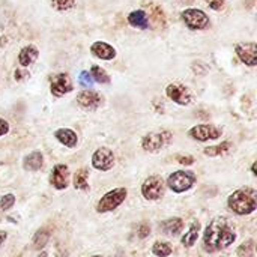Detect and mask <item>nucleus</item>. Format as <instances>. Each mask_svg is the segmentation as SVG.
I'll list each match as a JSON object with an SVG mask.
<instances>
[{"mask_svg":"<svg viewBox=\"0 0 257 257\" xmlns=\"http://www.w3.org/2000/svg\"><path fill=\"white\" fill-rule=\"evenodd\" d=\"M227 205L238 215L253 214L257 208L256 191L253 188H241V190H236L227 199Z\"/></svg>","mask_w":257,"mask_h":257,"instance_id":"nucleus-2","label":"nucleus"},{"mask_svg":"<svg viewBox=\"0 0 257 257\" xmlns=\"http://www.w3.org/2000/svg\"><path fill=\"white\" fill-rule=\"evenodd\" d=\"M235 51L242 63L247 66H256L257 65V44L256 42H245V44H236Z\"/></svg>","mask_w":257,"mask_h":257,"instance_id":"nucleus-11","label":"nucleus"},{"mask_svg":"<svg viewBox=\"0 0 257 257\" xmlns=\"http://www.w3.org/2000/svg\"><path fill=\"white\" fill-rule=\"evenodd\" d=\"M8 239V233L5 230H0V247L3 245V242Z\"/></svg>","mask_w":257,"mask_h":257,"instance_id":"nucleus-37","label":"nucleus"},{"mask_svg":"<svg viewBox=\"0 0 257 257\" xmlns=\"http://www.w3.org/2000/svg\"><path fill=\"white\" fill-rule=\"evenodd\" d=\"M77 102L84 110H96L102 104V96L93 90H83L77 95Z\"/></svg>","mask_w":257,"mask_h":257,"instance_id":"nucleus-14","label":"nucleus"},{"mask_svg":"<svg viewBox=\"0 0 257 257\" xmlns=\"http://www.w3.org/2000/svg\"><path fill=\"white\" fill-rule=\"evenodd\" d=\"M42 166H44V155L39 151L30 152L29 155L24 157V161H23L24 170H27V172H38V170L42 169Z\"/></svg>","mask_w":257,"mask_h":257,"instance_id":"nucleus-16","label":"nucleus"},{"mask_svg":"<svg viewBox=\"0 0 257 257\" xmlns=\"http://www.w3.org/2000/svg\"><path fill=\"white\" fill-rule=\"evenodd\" d=\"M149 23L154 21V23H158V24H164L166 23V18H164V14H163V9L158 8V6H152V11H149Z\"/></svg>","mask_w":257,"mask_h":257,"instance_id":"nucleus-28","label":"nucleus"},{"mask_svg":"<svg viewBox=\"0 0 257 257\" xmlns=\"http://www.w3.org/2000/svg\"><path fill=\"white\" fill-rule=\"evenodd\" d=\"M78 80H80V84L84 86V87H90L93 84V78H92L89 71H81L80 75H78Z\"/></svg>","mask_w":257,"mask_h":257,"instance_id":"nucleus-31","label":"nucleus"},{"mask_svg":"<svg viewBox=\"0 0 257 257\" xmlns=\"http://www.w3.org/2000/svg\"><path fill=\"white\" fill-rule=\"evenodd\" d=\"M205 3H206L211 9H214V11H220V9L224 6L226 0H205Z\"/></svg>","mask_w":257,"mask_h":257,"instance_id":"nucleus-33","label":"nucleus"},{"mask_svg":"<svg viewBox=\"0 0 257 257\" xmlns=\"http://www.w3.org/2000/svg\"><path fill=\"white\" fill-rule=\"evenodd\" d=\"M51 6L56 9V11H68L71 8L75 6V0H51Z\"/></svg>","mask_w":257,"mask_h":257,"instance_id":"nucleus-29","label":"nucleus"},{"mask_svg":"<svg viewBox=\"0 0 257 257\" xmlns=\"http://www.w3.org/2000/svg\"><path fill=\"white\" fill-rule=\"evenodd\" d=\"M87 178H89L87 169H80V170H77V173H75V176H74V187H75V190H87V188H89Z\"/></svg>","mask_w":257,"mask_h":257,"instance_id":"nucleus-23","label":"nucleus"},{"mask_svg":"<svg viewBox=\"0 0 257 257\" xmlns=\"http://www.w3.org/2000/svg\"><path fill=\"white\" fill-rule=\"evenodd\" d=\"M142 194L146 200H158L164 196V181L161 176H149L142 185Z\"/></svg>","mask_w":257,"mask_h":257,"instance_id":"nucleus-7","label":"nucleus"},{"mask_svg":"<svg viewBox=\"0 0 257 257\" xmlns=\"http://www.w3.org/2000/svg\"><path fill=\"white\" fill-rule=\"evenodd\" d=\"M126 196H128L126 188H114V190L108 191L107 194H104V196L101 197V200H99L98 205H96V211H98L99 214L114 211L117 206H120V205L125 202Z\"/></svg>","mask_w":257,"mask_h":257,"instance_id":"nucleus-4","label":"nucleus"},{"mask_svg":"<svg viewBox=\"0 0 257 257\" xmlns=\"http://www.w3.org/2000/svg\"><path fill=\"white\" fill-rule=\"evenodd\" d=\"M190 137L197 142H208V140H217L223 136V130L215 125H196L190 130Z\"/></svg>","mask_w":257,"mask_h":257,"instance_id":"nucleus-8","label":"nucleus"},{"mask_svg":"<svg viewBox=\"0 0 257 257\" xmlns=\"http://www.w3.org/2000/svg\"><path fill=\"white\" fill-rule=\"evenodd\" d=\"M128 23L136 27V29H148L151 26L149 23V18H148V12L143 11V9H137V11H133L130 15H128Z\"/></svg>","mask_w":257,"mask_h":257,"instance_id":"nucleus-19","label":"nucleus"},{"mask_svg":"<svg viewBox=\"0 0 257 257\" xmlns=\"http://www.w3.org/2000/svg\"><path fill=\"white\" fill-rule=\"evenodd\" d=\"M38 54H39V51H38V48H36L35 45H27V47H24V48L20 51V54H18V62H20L21 66L27 68V66H30L32 63L36 62Z\"/></svg>","mask_w":257,"mask_h":257,"instance_id":"nucleus-20","label":"nucleus"},{"mask_svg":"<svg viewBox=\"0 0 257 257\" xmlns=\"http://www.w3.org/2000/svg\"><path fill=\"white\" fill-rule=\"evenodd\" d=\"M152 253L158 257H167L173 253V248L169 242H164V241H157L152 247Z\"/></svg>","mask_w":257,"mask_h":257,"instance_id":"nucleus-26","label":"nucleus"},{"mask_svg":"<svg viewBox=\"0 0 257 257\" xmlns=\"http://www.w3.org/2000/svg\"><path fill=\"white\" fill-rule=\"evenodd\" d=\"M90 51L93 56H96L98 59H102V60H111L116 57V50L114 47H111L110 44L107 42H102V41H96L92 44L90 47Z\"/></svg>","mask_w":257,"mask_h":257,"instance_id":"nucleus-15","label":"nucleus"},{"mask_svg":"<svg viewBox=\"0 0 257 257\" xmlns=\"http://www.w3.org/2000/svg\"><path fill=\"white\" fill-rule=\"evenodd\" d=\"M90 75L96 83H102V84H108L110 83V75L105 72V69H102L98 65H93L90 68Z\"/></svg>","mask_w":257,"mask_h":257,"instance_id":"nucleus-25","label":"nucleus"},{"mask_svg":"<svg viewBox=\"0 0 257 257\" xmlns=\"http://www.w3.org/2000/svg\"><path fill=\"white\" fill-rule=\"evenodd\" d=\"M50 90L54 96L60 98L65 96L66 93H69L72 90V81L69 78L68 74H57L51 78V84H50Z\"/></svg>","mask_w":257,"mask_h":257,"instance_id":"nucleus-12","label":"nucleus"},{"mask_svg":"<svg viewBox=\"0 0 257 257\" xmlns=\"http://www.w3.org/2000/svg\"><path fill=\"white\" fill-rule=\"evenodd\" d=\"M9 133V123L5 119H0V137Z\"/></svg>","mask_w":257,"mask_h":257,"instance_id":"nucleus-36","label":"nucleus"},{"mask_svg":"<svg viewBox=\"0 0 257 257\" xmlns=\"http://www.w3.org/2000/svg\"><path fill=\"white\" fill-rule=\"evenodd\" d=\"M92 166L93 169L99 170V172H107L114 166V155L113 151L108 148H99L95 151V154L92 155Z\"/></svg>","mask_w":257,"mask_h":257,"instance_id":"nucleus-9","label":"nucleus"},{"mask_svg":"<svg viewBox=\"0 0 257 257\" xmlns=\"http://www.w3.org/2000/svg\"><path fill=\"white\" fill-rule=\"evenodd\" d=\"M200 223L199 221H194L191 226H190V229H188V232L182 236V244H184V247H187V248H191V247H194V244L197 242V239H199V233H200Z\"/></svg>","mask_w":257,"mask_h":257,"instance_id":"nucleus-21","label":"nucleus"},{"mask_svg":"<svg viewBox=\"0 0 257 257\" xmlns=\"http://www.w3.org/2000/svg\"><path fill=\"white\" fill-rule=\"evenodd\" d=\"M27 77H29V72L24 71V69H17L15 74H14V78H15L17 81H23V80L27 78Z\"/></svg>","mask_w":257,"mask_h":257,"instance_id":"nucleus-35","label":"nucleus"},{"mask_svg":"<svg viewBox=\"0 0 257 257\" xmlns=\"http://www.w3.org/2000/svg\"><path fill=\"white\" fill-rule=\"evenodd\" d=\"M172 140V133L170 131H157V133H149L143 137L142 146L148 152H160L163 148H166Z\"/></svg>","mask_w":257,"mask_h":257,"instance_id":"nucleus-5","label":"nucleus"},{"mask_svg":"<svg viewBox=\"0 0 257 257\" xmlns=\"http://www.w3.org/2000/svg\"><path fill=\"white\" fill-rule=\"evenodd\" d=\"M176 160L179 161V164H182V166H191L193 163H194V158L193 157H190V155H178L176 157Z\"/></svg>","mask_w":257,"mask_h":257,"instance_id":"nucleus-34","label":"nucleus"},{"mask_svg":"<svg viewBox=\"0 0 257 257\" xmlns=\"http://www.w3.org/2000/svg\"><path fill=\"white\" fill-rule=\"evenodd\" d=\"M48 239H50V232L47 229H39L33 236V248H36V250L44 248L47 245Z\"/></svg>","mask_w":257,"mask_h":257,"instance_id":"nucleus-24","label":"nucleus"},{"mask_svg":"<svg viewBox=\"0 0 257 257\" xmlns=\"http://www.w3.org/2000/svg\"><path fill=\"white\" fill-rule=\"evenodd\" d=\"M197 176L193 172H187V170H178L175 173H172L167 178V187L173 191V193H185L190 188H193V185L196 184Z\"/></svg>","mask_w":257,"mask_h":257,"instance_id":"nucleus-3","label":"nucleus"},{"mask_svg":"<svg viewBox=\"0 0 257 257\" xmlns=\"http://www.w3.org/2000/svg\"><path fill=\"white\" fill-rule=\"evenodd\" d=\"M92 257H102V256H99V254H95V256H92Z\"/></svg>","mask_w":257,"mask_h":257,"instance_id":"nucleus-41","label":"nucleus"},{"mask_svg":"<svg viewBox=\"0 0 257 257\" xmlns=\"http://www.w3.org/2000/svg\"><path fill=\"white\" fill-rule=\"evenodd\" d=\"M251 172H253V175H257V173H256V163H254V164L251 166Z\"/></svg>","mask_w":257,"mask_h":257,"instance_id":"nucleus-38","label":"nucleus"},{"mask_svg":"<svg viewBox=\"0 0 257 257\" xmlns=\"http://www.w3.org/2000/svg\"><path fill=\"white\" fill-rule=\"evenodd\" d=\"M149 233H151V227H149V224L148 223H142L139 227H137V236L139 238H146V236H149Z\"/></svg>","mask_w":257,"mask_h":257,"instance_id":"nucleus-32","label":"nucleus"},{"mask_svg":"<svg viewBox=\"0 0 257 257\" xmlns=\"http://www.w3.org/2000/svg\"><path fill=\"white\" fill-rule=\"evenodd\" d=\"M232 148V143L230 142H224L218 146H209V148H205L203 154L206 157H221L224 154H227Z\"/></svg>","mask_w":257,"mask_h":257,"instance_id":"nucleus-22","label":"nucleus"},{"mask_svg":"<svg viewBox=\"0 0 257 257\" xmlns=\"http://www.w3.org/2000/svg\"><path fill=\"white\" fill-rule=\"evenodd\" d=\"M160 229L164 235H169V236H175V235H179L184 229V221L182 218L179 217H175V218H169V220H164L161 224H160Z\"/></svg>","mask_w":257,"mask_h":257,"instance_id":"nucleus-17","label":"nucleus"},{"mask_svg":"<svg viewBox=\"0 0 257 257\" xmlns=\"http://www.w3.org/2000/svg\"><path fill=\"white\" fill-rule=\"evenodd\" d=\"M15 205V196L14 194H5L0 199V209L2 211H8Z\"/></svg>","mask_w":257,"mask_h":257,"instance_id":"nucleus-30","label":"nucleus"},{"mask_svg":"<svg viewBox=\"0 0 257 257\" xmlns=\"http://www.w3.org/2000/svg\"><path fill=\"white\" fill-rule=\"evenodd\" d=\"M69 182V169L66 164H57L54 166L51 175H50V184L56 190H65Z\"/></svg>","mask_w":257,"mask_h":257,"instance_id":"nucleus-13","label":"nucleus"},{"mask_svg":"<svg viewBox=\"0 0 257 257\" xmlns=\"http://www.w3.org/2000/svg\"><path fill=\"white\" fill-rule=\"evenodd\" d=\"M254 248H256L254 241L248 239L239 245V248L236 250V254L239 257H254Z\"/></svg>","mask_w":257,"mask_h":257,"instance_id":"nucleus-27","label":"nucleus"},{"mask_svg":"<svg viewBox=\"0 0 257 257\" xmlns=\"http://www.w3.org/2000/svg\"><path fill=\"white\" fill-rule=\"evenodd\" d=\"M181 3H193L194 0H179Z\"/></svg>","mask_w":257,"mask_h":257,"instance_id":"nucleus-39","label":"nucleus"},{"mask_svg":"<svg viewBox=\"0 0 257 257\" xmlns=\"http://www.w3.org/2000/svg\"><path fill=\"white\" fill-rule=\"evenodd\" d=\"M54 137H56L63 146H66V148H69V149L75 148L77 143H78L77 134H75L72 130H69V128H60V130H57V131L54 133Z\"/></svg>","mask_w":257,"mask_h":257,"instance_id":"nucleus-18","label":"nucleus"},{"mask_svg":"<svg viewBox=\"0 0 257 257\" xmlns=\"http://www.w3.org/2000/svg\"><path fill=\"white\" fill-rule=\"evenodd\" d=\"M181 18L191 30H203L209 26V17L202 9H196V8L185 9L181 14Z\"/></svg>","mask_w":257,"mask_h":257,"instance_id":"nucleus-6","label":"nucleus"},{"mask_svg":"<svg viewBox=\"0 0 257 257\" xmlns=\"http://www.w3.org/2000/svg\"><path fill=\"white\" fill-rule=\"evenodd\" d=\"M236 241V233L226 218H215L209 223L203 233V250L217 253L230 247Z\"/></svg>","mask_w":257,"mask_h":257,"instance_id":"nucleus-1","label":"nucleus"},{"mask_svg":"<svg viewBox=\"0 0 257 257\" xmlns=\"http://www.w3.org/2000/svg\"><path fill=\"white\" fill-rule=\"evenodd\" d=\"M166 93H167V96H169L173 102H176V104H179V105H188V104L191 102V99H193L191 90H190L187 86L179 84V83H172V84H169L167 89H166Z\"/></svg>","mask_w":257,"mask_h":257,"instance_id":"nucleus-10","label":"nucleus"},{"mask_svg":"<svg viewBox=\"0 0 257 257\" xmlns=\"http://www.w3.org/2000/svg\"><path fill=\"white\" fill-rule=\"evenodd\" d=\"M38 257H47V253H41Z\"/></svg>","mask_w":257,"mask_h":257,"instance_id":"nucleus-40","label":"nucleus"}]
</instances>
